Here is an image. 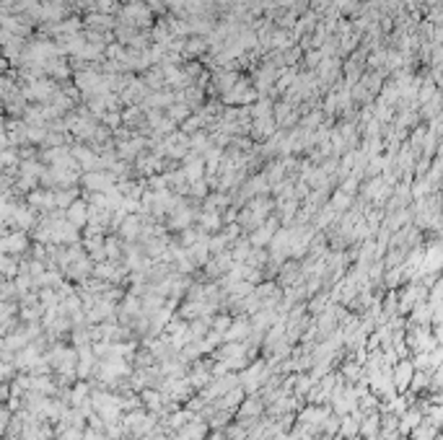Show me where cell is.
<instances>
[{"mask_svg":"<svg viewBox=\"0 0 443 440\" xmlns=\"http://www.w3.org/2000/svg\"><path fill=\"white\" fill-rule=\"evenodd\" d=\"M270 210H272V202L265 200V197H257V200H252L247 205V210L239 215L241 225H247V228H257V225H262L270 215Z\"/></svg>","mask_w":443,"mask_h":440,"instance_id":"cell-1","label":"cell"},{"mask_svg":"<svg viewBox=\"0 0 443 440\" xmlns=\"http://www.w3.org/2000/svg\"><path fill=\"white\" fill-rule=\"evenodd\" d=\"M412 373H415V368H412L409 360H399V362H394V365H391L389 375H391V383H394L396 393H404V391L409 388Z\"/></svg>","mask_w":443,"mask_h":440,"instance_id":"cell-2","label":"cell"},{"mask_svg":"<svg viewBox=\"0 0 443 440\" xmlns=\"http://www.w3.org/2000/svg\"><path fill=\"white\" fill-rule=\"evenodd\" d=\"M275 231H278V220H275V218H267L262 225H257L254 233H252V238H249L252 249H262V246H267V244H270V238L275 236Z\"/></svg>","mask_w":443,"mask_h":440,"instance_id":"cell-3","label":"cell"},{"mask_svg":"<svg viewBox=\"0 0 443 440\" xmlns=\"http://www.w3.org/2000/svg\"><path fill=\"white\" fill-rule=\"evenodd\" d=\"M169 215H171V220H169V228H174V231H184V228H189L192 220L197 218V215H194V210H192V207H187V205H181V202H179V205L169 212Z\"/></svg>","mask_w":443,"mask_h":440,"instance_id":"cell-4","label":"cell"},{"mask_svg":"<svg viewBox=\"0 0 443 440\" xmlns=\"http://www.w3.org/2000/svg\"><path fill=\"white\" fill-rule=\"evenodd\" d=\"M83 184L91 189V192H106L114 187V176L106 174V171H88L83 176Z\"/></svg>","mask_w":443,"mask_h":440,"instance_id":"cell-5","label":"cell"},{"mask_svg":"<svg viewBox=\"0 0 443 440\" xmlns=\"http://www.w3.org/2000/svg\"><path fill=\"white\" fill-rule=\"evenodd\" d=\"M68 220L75 225V228H83V225L88 223V205L75 200V202L68 207Z\"/></svg>","mask_w":443,"mask_h":440,"instance_id":"cell-6","label":"cell"},{"mask_svg":"<svg viewBox=\"0 0 443 440\" xmlns=\"http://www.w3.org/2000/svg\"><path fill=\"white\" fill-rule=\"evenodd\" d=\"M140 225H143V223H140V218H137V215H125V220L119 223V228H117V231L122 233V238L132 241V238L140 236Z\"/></svg>","mask_w":443,"mask_h":440,"instance_id":"cell-7","label":"cell"},{"mask_svg":"<svg viewBox=\"0 0 443 440\" xmlns=\"http://www.w3.org/2000/svg\"><path fill=\"white\" fill-rule=\"evenodd\" d=\"M247 334H249V324L244 321V318H239V321H231V324H228V329H226V339H228V342L244 339Z\"/></svg>","mask_w":443,"mask_h":440,"instance_id":"cell-8","label":"cell"},{"mask_svg":"<svg viewBox=\"0 0 443 440\" xmlns=\"http://www.w3.org/2000/svg\"><path fill=\"white\" fill-rule=\"evenodd\" d=\"M3 251H24L26 249V236L24 233H11L3 238V244H0Z\"/></svg>","mask_w":443,"mask_h":440,"instance_id":"cell-9","label":"cell"},{"mask_svg":"<svg viewBox=\"0 0 443 440\" xmlns=\"http://www.w3.org/2000/svg\"><path fill=\"white\" fill-rule=\"evenodd\" d=\"M220 225H223V218H220V212H202L200 215V228L202 231H220Z\"/></svg>","mask_w":443,"mask_h":440,"instance_id":"cell-10","label":"cell"},{"mask_svg":"<svg viewBox=\"0 0 443 440\" xmlns=\"http://www.w3.org/2000/svg\"><path fill=\"white\" fill-rule=\"evenodd\" d=\"M409 435H412V440H433V437L438 435V430L433 427L430 422H420L417 427L409 430Z\"/></svg>","mask_w":443,"mask_h":440,"instance_id":"cell-11","label":"cell"},{"mask_svg":"<svg viewBox=\"0 0 443 440\" xmlns=\"http://www.w3.org/2000/svg\"><path fill=\"white\" fill-rule=\"evenodd\" d=\"M363 373H365V370H363L360 362H353V360H350V362H345V365H342V375H340V378H347L350 383H358L360 378H363Z\"/></svg>","mask_w":443,"mask_h":440,"instance_id":"cell-12","label":"cell"},{"mask_svg":"<svg viewBox=\"0 0 443 440\" xmlns=\"http://www.w3.org/2000/svg\"><path fill=\"white\" fill-rule=\"evenodd\" d=\"M241 399H244V391H241L239 386H234L231 391H226V393H223V399H220V409H236V406L241 404Z\"/></svg>","mask_w":443,"mask_h":440,"instance_id":"cell-13","label":"cell"},{"mask_svg":"<svg viewBox=\"0 0 443 440\" xmlns=\"http://www.w3.org/2000/svg\"><path fill=\"white\" fill-rule=\"evenodd\" d=\"M350 200H353V197H350V194H345V192H340V189H337V192L332 194V202H329V207H332L334 212H345V210H347L350 205H353Z\"/></svg>","mask_w":443,"mask_h":440,"instance_id":"cell-14","label":"cell"},{"mask_svg":"<svg viewBox=\"0 0 443 440\" xmlns=\"http://www.w3.org/2000/svg\"><path fill=\"white\" fill-rule=\"evenodd\" d=\"M137 169H140L145 176H153V171H158V169H161V158H156V156L137 158Z\"/></svg>","mask_w":443,"mask_h":440,"instance_id":"cell-15","label":"cell"},{"mask_svg":"<svg viewBox=\"0 0 443 440\" xmlns=\"http://www.w3.org/2000/svg\"><path fill=\"white\" fill-rule=\"evenodd\" d=\"M29 202L37 205V207H52L55 205V192H34Z\"/></svg>","mask_w":443,"mask_h":440,"instance_id":"cell-16","label":"cell"},{"mask_svg":"<svg viewBox=\"0 0 443 440\" xmlns=\"http://www.w3.org/2000/svg\"><path fill=\"white\" fill-rule=\"evenodd\" d=\"M187 117H189V106H187V104L179 101L176 106H174V104L169 106V119H171V122H184Z\"/></svg>","mask_w":443,"mask_h":440,"instance_id":"cell-17","label":"cell"},{"mask_svg":"<svg viewBox=\"0 0 443 440\" xmlns=\"http://www.w3.org/2000/svg\"><path fill=\"white\" fill-rule=\"evenodd\" d=\"M181 52H184L187 57H197L200 52H205V42H202V39H189V42H184Z\"/></svg>","mask_w":443,"mask_h":440,"instance_id":"cell-18","label":"cell"},{"mask_svg":"<svg viewBox=\"0 0 443 440\" xmlns=\"http://www.w3.org/2000/svg\"><path fill=\"white\" fill-rule=\"evenodd\" d=\"M259 412H262V401L259 399H249V401H244V406H241V417H257Z\"/></svg>","mask_w":443,"mask_h":440,"instance_id":"cell-19","label":"cell"},{"mask_svg":"<svg viewBox=\"0 0 443 440\" xmlns=\"http://www.w3.org/2000/svg\"><path fill=\"white\" fill-rule=\"evenodd\" d=\"M143 401H145V406L153 409V412H158L161 404H163V396L158 391H143Z\"/></svg>","mask_w":443,"mask_h":440,"instance_id":"cell-20","label":"cell"},{"mask_svg":"<svg viewBox=\"0 0 443 440\" xmlns=\"http://www.w3.org/2000/svg\"><path fill=\"white\" fill-rule=\"evenodd\" d=\"M202 125H205L202 114H200V117H189V119H184V122H181V135H189V132H194V130H200Z\"/></svg>","mask_w":443,"mask_h":440,"instance_id":"cell-21","label":"cell"},{"mask_svg":"<svg viewBox=\"0 0 443 440\" xmlns=\"http://www.w3.org/2000/svg\"><path fill=\"white\" fill-rule=\"evenodd\" d=\"M73 202H75V192L73 189H63V192L55 194V205H60V207H70Z\"/></svg>","mask_w":443,"mask_h":440,"instance_id":"cell-22","label":"cell"},{"mask_svg":"<svg viewBox=\"0 0 443 440\" xmlns=\"http://www.w3.org/2000/svg\"><path fill=\"white\" fill-rule=\"evenodd\" d=\"M402 280H404V269H402V264H399V267H391V269L386 272V285H389V287H396Z\"/></svg>","mask_w":443,"mask_h":440,"instance_id":"cell-23","label":"cell"},{"mask_svg":"<svg viewBox=\"0 0 443 440\" xmlns=\"http://www.w3.org/2000/svg\"><path fill=\"white\" fill-rule=\"evenodd\" d=\"M143 83H145V88H150V86H153V88L163 86V73H161V70H150L145 78H143Z\"/></svg>","mask_w":443,"mask_h":440,"instance_id":"cell-24","label":"cell"},{"mask_svg":"<svg viewBox=\"0 0 443 440\" xmlns=\"http://www.w3.org/2000/svg\"><path fill=\"white\" fill-rule=\"evenodd\" d=\"M104 256H109L112 262H117V259H119V244H117L114 238L104 241Z\"/></svg>","mask_w":443,"mask_h":440,"instance_id":"cell-25","label":"cell"},{"mask_svg":"<svg viewBox=\"0 0 443 440\" xmlns=\"http://www.w3.org/2000/svg\"><path fill=\"white\" fill-rule=\"evenodd\" d=\"M101 117H104V125L112 127V130L119 127V122H122V114H119V112H104Z\"/></svg>","mask_w":443,"mask_h":440,"instance_id":"cell-26","label":"cell"},{"mask_svg":"<svg viewBox=\"0 0 443 440\" xmlns=\"http://www.w3.org/2000/svg\"><path fill=\"white\" fill-rule=\"evenodd\" d=\"M187 145H189V148H194L197 153H200V150H205V148H207V138H205L202 132H197V135H194V138H192Z\"/></svg>","mask_w":443,"mask_h":440,"instance_id":"cell-27","label":"cell"},{"mask_svg":"<svg viewBox=\"0 0 443 440\" xmlns=\"http://www.w3.org/2000/svg\"><path fill=\"white\" fill-rule=\"evenodd\" d=\"M86 21H88L91 26H112V19H109V16H99V13H91Z\"/></svg>","mask_w":443,"mask_h":440,"instance_id":"cell-28","label":"cell"},{"mask_svg":"<svg viewBox=\"0 0 443 440\" xmlns=\"http://www.w3.org/2000/svg\"><path fill=\"white\" fill-rule=\"evenodd\" d=\"M137 311H140V300L135 295H127L125 298V313H137Z\"/></svg>","mask_w":443,"mask_h":440,"instance_id":"cell-29","label":"cell"},{"mask_svg":"<svg viewBox=\"0 0 443 440\" xmlns=\"http://www.w3.org/2000/svg\"><path fill=\"white\" fill-rule=\"evenodd\" d=\"M319 122H322V114H309L306 119H303V127L309 130V127H316Z\"/></svg>","mask_w":443,"mask_h":440,"instance_id":"cell-30","label":"cell"},{"mask_svg":"<svg viewBox=\"0 0 443 440\" xmlns=\"http://www.w3.org/2000/svg\"><path fill=\"white\" fill-rule=\"evenodd\" d=\"M327 308V295H319V298H314V303H311V311H324Z\"/></svg>","mask_w":443,"mask_h":440,"instance_id":"cell-31","label":"cell"},{"mask_svg":"<svg viewBox=\"0 0 443 440\" xmlns=\"http://www.w3.org/2000/svg\"><path fill=\"white\" fill-rule=\"evenodd\" d=\"M322 52H309V57H306V63H309V68H316L319 63H322Z\"/></svg>","mask_w":443,"mask_h":440,"instance_id":"cell-32","label":"cell"},{"mask_svg":"<svg viewBox=\"0 0 443 440\" xmlns=\"http://www.w3.org/2000/svg\"><path fill=\"white\" fill-rule=\"evenodd\" d=\"M13 163H16V153L13 150L11 153H0V166H13Z\"/></svg>","mask_w":443,"mask_h":440,"instance_id":"cell-33","label":"cell"},{"mask_svg":"<svg viewBox=\"0 0 443 440\" xmlns=\"http://www.w3.org/2000/svg\"><path fill=\"white\" fill-rule=\"evenodd\" d=\"M212 324H215V331H218V334H223V331L228 329V324H231V321H228L226 316H220V318H215V321H212Z\"/></svg>","mask_w":443,"mask_h":440,"instance_id":"cell-34","label":"cell"},{"mask_svg":"<svg viewBox=\"0 0 443 440\" xmlns=\"http://www.w3.org/2000/svg\"><path fill=\"white\" fill-rule=\"evenodd\" d=\"M8 140H11V138H6V132H0V150L8 145Z\"/></svg>","mask_w":443,"mask_h":440,"instance_id":"cell-35","label":"cell"},{"mask_svg":"<svg viewBox=\"0 0 443 440\" xmlns=\"http://www.w3.org/2000/svg\"><path fill=\"white\" fill-rule=\"evenodd\" d=\"M404 3H407V6H412V8H415V6L420 3V0H404Z\"/></svg>","mask_w":443,"mask_h":440,"instance_id":"cell-36","label":"cell"}]
</instances>
